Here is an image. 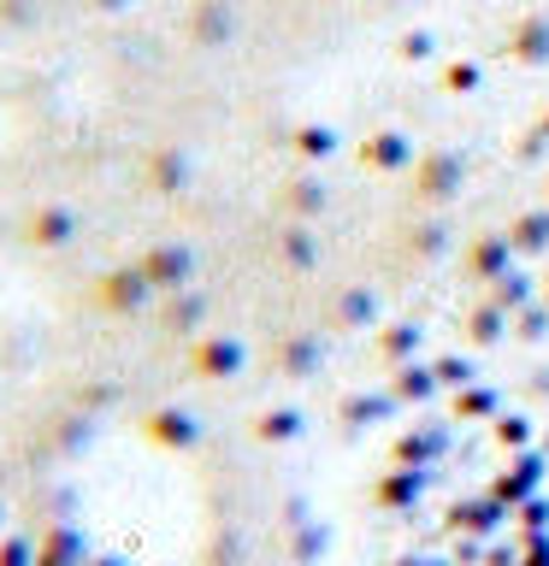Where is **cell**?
Segmentation results:
<instances>
[{"label": "cell", "mask_w": 549, "mask_h": 566, "mask_svg": "<svg viewBox=\"0 0 549 566\" xmlns=\"http://www.w3.org/2000/svg\"><path fill=\"white\" fill-rule=\"evenodd\" d=\"M71 560V531H53V537L35 548V566H65Z\"/></svg>", "instance_id": "7a4b0ae2"}, {"label": "cell", "mask_w": 549, "mask_h": 566, "mask_svg": "<svg viewBox=\"0 0 549 566\" xmlns=\"http://www.w3.org/2000/svg\"><path fill=\"white\" fill-rule=\"evenodd\" d=\"M0 520H7V513H0Z\"/></svg>", "instance_id": "277c9868"}, {"label": "cell", "mask_w": 549, "mask_h": 566, "mask_svg": "<svg viewBox=\"0 0 549 566\" xmlns=\"http://www.w3.org/2000/svg\"><path fill=\"white\" fill-rule=\"evenodd\" d=\"M65 230H71V219H65V212H35V219H30V242H42V248H60L65 242Z\"/></svg>", "instance_id": "6da1fadb"}, {"label": "cell", "mask_w": 549, "mask_h": 566, "mask_svg": "<svg viewBox=\"0 0 549 566\" xmlns=\"http://www.w3.org/2000/svg\"><path fill=\"white\" fill-rule=\"evenodd\" d=\"M0 566H35V548H24V543H0Z\"/></svg>", "instance_id": "3957f363"}]
</instances>
